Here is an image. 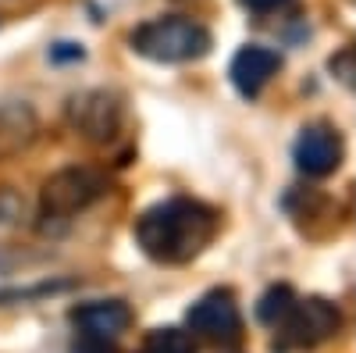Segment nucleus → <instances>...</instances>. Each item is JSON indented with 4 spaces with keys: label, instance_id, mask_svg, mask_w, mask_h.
Instances as JSON below:
<instances>
[{
    "label": "nucleus",
    "instance_id": "f8f14e48",
    "mask_svg": "<svg viewBox=\"0 0 356 353\" xmlns=\"http://www.w3.org/2000/svg\"><path fill=\"white\" fill-rule=\"evenodd\" d=\"M292 304H296V292H292L289 285H275V289H267L264 297H260V304H257V317L264 321V325L278 329L282 321H285V314L292 311Z\"/></svg>",
    "mask_w": 356,
    "mask_h": 353
},
{
    "label": "nucleus",
    "instance_id": "f03ea898",
    "mask_svg": "<svg viewBox=\"0 0 356 353\" xmlns=\"http://www.w3.org/2000/svg\"><path fill=\"white\" fill-rule=\"evenodd\" d=\"M132 50L161 65H182L211 50V33L189 18H154L132 33Z\"/></svg>",
    "mask_w": 356,
    "mask_h": 353
},
{
    "label": "nucleus",
    "instance_id": "9b49d317",
    "mask_svg": "<svg viewBox=\"0 0 356 353\" xmlns=\"http://www.w3.org/2000/svg\"><path fill=\"white\" fill-rule=\"evenodd\" d=\"M143 353H196V339L178 325H164L143 339Z\"/></svg>",
    "mask_w": 356,
    "mask_h": 353
},
{
    "label": "nucleus",
    "instance_id": "4468645a",
    "mask_svg": "<svg viewBox=\"0 0 356 353\" xmlns=\"http://www.w3.org/2000/svg\"><path fill=\"white\" fill-rule=\"evenodd\" d=\"M239 4H243L246 11H253V15H271V11L285 8L289 0H239Z\"/></svg>",
    "mask_w": 356,
    "mask_h": 353
},
{
    "label": "nucleus",
    "instance_id": "39448f33",
    "mask_svg": "<svg viewBox=\"0 0 356 353\" xmlns=\"http://www.w3.org/2000/svg\"><path fill=\"white\" fill-rule=\"evenodd\" d=\"M186 325L193 336H203L211 343H235L243 332V314L228 289H214L189 307Z\"/></svg>",
    "mask_w": 356,
    "mask_h": 353
},
{
    "label": "nucleus",
    "instance_id": "2eb2a0df",
    "mask_svg": "<svg viewBox=\"0 0 356 353\" xmlns=\"http://www.w3.org/2000/svg\"><path fill=\"white\" fill-rule=\"evenodd\" d=\"M72 353H122V350L107 339H82V346H75Z\"/></svg>",
    "mask_w": 356,
    "mask_h": 353
},
{
    "label": "nucleus",
    "instance_id": "f257e3e1",
    "mask_svg": "<svg viewBox=\"0 0 356 353\" xmlns=\"http://www.w3.org/2000/svg\"><path fill=\"white\" fill-rule=\"evenodd\" d=\"M221 214L203 200L171 196L136 218V243L157 264H186L211 246Z\"/></svg>",
    "mask_w": 356,
    "mask_h": 353
},
{
    "label": "nucleus",
    "instance_id": "6e6552de",
    "mask_svg": "<svg viewBox=\"0 0 356 353\" xmlns=\"http://www.w3.org/2000/svg\"><path fill=\"white\" fill-rule=\"evenodd\" d=\"M72 321H75V329L82 332V339H107V343H114L122 332H129L132 311L122 300H93V304L75 307Z\"/></svg>",
    "mask_w": 356,
    "mask_h": 353
},
{
    "label": "nucleus",
    "instance_id": "ddd939ff",
    "mask_svg": "<svg viewBox=\"0 0 356 353\" xmlns=\"http://www.w3.org/2000/svg\"><path fill=\"white\" fill-rule=\"evenodd\" d=\"M332 72L353 90V86H356V50H353V47H346L342 54L332 57Z\"/></svg>",
    "mask_w": 356,
    "mask_h": 353
},
{
    "label": "nucleus",
    "instance_id": "0eeeda50",
    "mask_svg": "<svg viewBox=\"0 0 356 353\" xmlns=\"http://www.w3.org/2000/svg\"><path fill=\"white\" fill-rule=\"evenodd\" d=\"M296 168H300L307 179H324V175H332L339 164H342V139L332 125H307L296 139Z\"/></svg>",
    "mask_w": 356,
    "mask_h": 353
},
{
    "label": "nucleus",
    "instance_id": "423d86ee",
    "mask_svg": "<svg viewBox=\"0 0 356 353\" xmlns=\"http://www.w3.org/2000/svg\"><path fill=\"white\" fill-rule=\"evenodd\" d=\"M122 118H125V107L114 93H104V90H93V93H82L68 104V122L72 129L89 139V143H107L114 139V132L122 129Z\"/></svg>",
    "mask_w": 356,
    "mask_h": 353
},
{
    "label": "nucleus",
    "instance_id": "1a4fd4ad",
    "mask_svg": "<svg viewBox=\"0 0 356 353\" xmlns=\"http://www.w3.org/2000/svg\"><path fill=\"white\" fill-rule=\"evenodd\" d=\"M282 68V57L275 50H267V47H243L239 54H235V61H232V82H235V90H239L243 97H257L267 82H271V75Z\"/></svg>",
    "mask_w": 356,
    "mask_h": 353
},
{
    "label": "nucleus",
    "instance_id": "20e7f679",
    "mask_svg": "<svg viewBox=\"0 0 356 353\" xmlns=\"http://www.w3.org/2000/svg\"><path fill=\"white\" fill-rule=\"evenodd\" d=\"M339 329H342V314L332 300H324V297L296 300L292 311L285 314V321L278 325L282 346H296V350H310V346L328 343Z\"/></svg>",
    "mask_w": 356,
    "mask_h": 353
},
{
    "label": "nucleus",
    "instance_id": "9d476101",
    "mask_svg": "<svg viewBox=\"0 0 356 353\" xmlns=\"http://www.w3.org/2000/svg\"><path fill=\"white\" fill-rule=\"evenodd\" d=\"M285 207H289L292 221L300 225V232L314 235V240L339 232V207L328 196H321V193H296V196L285 200Z\"/></svg>",
    "mask_w": 356,
    "mask_h": 353
},
{
    "label": "nucleus",
    "instance_id": "dca6fc26",
    "mask_svg": "<svg viewBox=\"0 0 356 353\" xmlns=\"http://www.w3.org/2000/svg\"><path fill=\"white\" fill-rule=\"evenodd\" d=\"M50 57H54V61H82V47H75V43H57V47L50 50Z\"/></svg>",
    "mask_w": 356,
    "mask_h": 353
},
{
    "label": "nucleus",
    "instance_id": "7ed1b4c3",
    "mask_svg": "<svg viewBox=\"0 0 356 353\" xmlns=\"http://www.w3.org/2000/svg\"><path fill=\"white\" fill-rule=\"evenodd\" d=\"M107 193V175L97 171V168H65L50 175L43 182V193H40V211L43 218H57L65 221L93 203Z\"/></svg>",
    "mask_w": 356,
    "mask_h": 353
}]
</instances>
